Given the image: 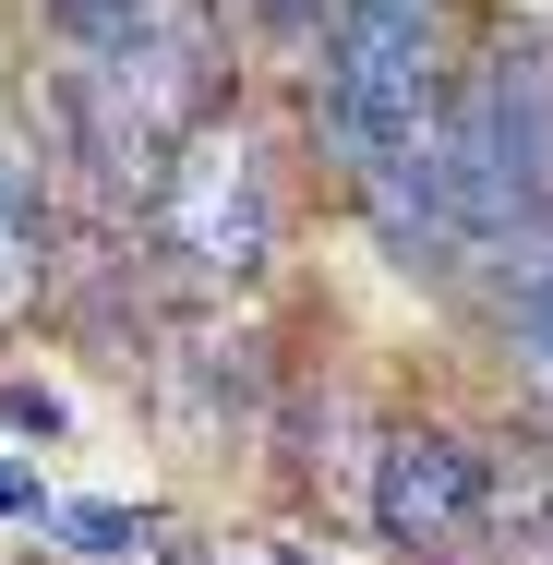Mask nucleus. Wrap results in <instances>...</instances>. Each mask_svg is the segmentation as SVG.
<instances>
[{"label":"nucleus","instance_id":"f257e3e1","mask_svg":"<svg viewBox=\"0 0 553 565\" xmlns=\"http://www.w3.org/2000/svg\"><path fill=\"white\" fill-rule=\"evenodd\" d=\"M445 0H337L326 12V73H313V120H326L337 169L373 193L385 169H410L445 120Z\"/></svg>","mask_w":553,"mask_h":565},{"label":"nucleus","instance_id":"f03ea898","mask_svg":"<svg viewBox=\"0 0 553 565\" xmlns=\"http://www.w3.org/2000/svg\"><path fill=\"white\" fill-rule=\"evenodd\" d=\"M145 228H157V253L181 265V277H253L265 253H277V181H265V145L241 132V120H193L169 157H157V181H145Z\"/></svg>","mask_w":553,"mask_h":565},{"label":"nucleus","instance_id":"7ed1b4c3","mask_svg":"<svg viewBox=\"0 0 553 565\" xmlns=\"http://www.w3.org/2000/svg\"><path fill=\"white\" fill-rule=\"evenodd\" d=\"M373 530L422 565H469V542H493V457L469 434H434V422L385 434V457H373Z\"/></svg>","mask_w":553,"mask_h":565},{"label":"nucleus","instance_id":"20e7f679","mask_svg":"<svg viewBox=\"0 0 553 565\" xmlns=\"http://www.w3.org/2000/svg\"><path fill=\"white\" fill-rule=\"evenodd\" d=\"M24 301H36V193L0 157V313H24Z\"/></svg>","mask_w":553,"mask_h":565},{"label":"nucleus","instance_id":"39448f33","mask_svg":"<svg viewBox=\"0 0 553 565\" xmlns=\"http://www.w3.org/2000/svg\"><path fill=\"white\" fill-rule=\"evenodd\" d=\"M506 313H518V349H530V361L553 373V241H530V265H518Z\"/></svg>","mask_w":553,"mask_h":565},{"label":"nucleus","instance_id":"423d86ee","mask_svg":"<svg viewBox=\"0 0 553 565\" xmlns=\"http://www.w3.org/2000/svg\"><path fill=\"white\" fill-rule=\"evenodd\" d=\"M253 12H265L277 36H326V12H337V0H253Z\"/></svg>","mask_w":553,"mask_h":565},{"label":"nucleus","instance_id":"0eeeda50","mask_svg":"<svg viewBox=\"0 0 553 565\" xmlns=\"http://www.w3.org/2000/svg\"><path fill=\"white\" fill-rule=\"evenodd\" d=\"M109 12H132V0H49V24H61V36H97Z\"/></svg>","mask_w":553,"mask_h":565}]
</instances>
